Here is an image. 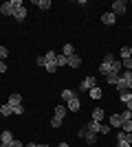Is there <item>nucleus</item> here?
Wrapping results in <instances>:
<instances>
[{"instance_id":"32","label":"nucleus","mask_w":132,"mask_h":147,"mask_svg":"<svg viewBox=\"0 0 132 147\" xmlns=\"http://www.w3.org/2000/svg\"><path fill=\"white\" fill-rule=\"evenodd\" d=\"M121 114V119H123V121H132V112L130 110H123V112H119Z\"/></svg>"},{"instance_id":"31","label":"nucleus","mask_w":132,"mask_h":147,"mask_svg":"<svg viewBox=\"0 0 132 147\" xmlns=\"http://www.w3.org/2000/svg\"><path fill=\"white\" fill-rule=\"evenodd\" d=\"M121 66H123V70H132V57H128V59H121Z\"/></svg>"},{"instance_id":"25","label":"nucleus","mask_w":132,"mask_h":147,"mask_svg":"<svg viewBox=\"0 0 132 147\" xmlns=\"http://www.w3.org/2000/svg\"><path fill=\"white\" fill-rule=\"evenodd\" d=\"M44 70H46L49 75H55V73H57V64H55V61H46V66H44Z\"/></svg>"},{"instance_id":"13","label":"nucleus","mask_w":132,"mask_h":147,"mask_svg":"<svg viewBox=\"0 0 132 147\" xmlns=\"http://www.w3.org/2000/svg\"><path fill=\"white\" fill-rule=\"evenodd\" d=\"M88 97L95 99V101H99V99L104 97V90H101L99 86H95V88H90V90H88Z\"/></svg>"},{"instance_id":"23","label":"nucleus","mask_w":132,"mask_h":147,"mask_svg":"<svg viewBox=\"0 0 132 147\" xmlns=\"http://www.w3.org/2000/svg\"><path fill=\"white\" fill-rule=\"evenodd\" d=\"M119 101H121V103H128V101H132V90L119 92Z\"/></svg>"},{"instance_id":"27","label":"nucleus","mask_w":132,"mask_h":147,"mask_svg":"<svg viewBox=\"0 0 132 147\" xmlns=\"http://www.w3.org/2000/svg\"><path fill=\"white\" fill-rule=\"evenodd\" d=\"M49 125H51L53 129L62 127V119H57V117H51V119H49Z\"/></svg>"},{"instance_id":"17","label":"nucleus","mask_w":132,"mask_h":147,"mask_svg":"<svg viewBox=\"0 0 132 147\" xmlns=\"http://www.w3.org/2000/svg\"><path fill=\"white\" fill-rule=\"evenodd\" d=\"M86 129H88V132L99 134V132H101V123H97V121H88V123H86Z\"/></svg>"},{"instance_id":"35","label":"nucleus","mask_w":132,"mask_h":147,"mask_svg":"<svg viewBox=\"0 0 132 147\" xmlns=\"http://www.w3.org/2000/svg\"><path fill=\"white\" fill-rule=\"evenodd\" d=\"M13 114H16V117L24 114V105H16V108H13Z\"/></svg>"},{"instance_id":"43","label":"nucleus","mask_w":132,"mask_h":147,"mask_svg":"<svg viewBox=\"0 0 132 147\" xmlns=\"http://www.w3.org/2000/svg\"><path fill=\"white\" fill-rule=\"evenodd\" d=\"M126 110H130V112H132V101H128V103H126Z\"/></svg>"},{"instance_id":"3","label":"nucleus","mask_w":132,"mask_h":147,"mask_svg":"<svg viewBox=\"0 0 132 147\" xmlns=\"http://www.w3.org/2000/svg\"><path fill=\"white\" fill-rule=\"evenodd\" d=\"M108 125H110L112 129H121V125H123V119H121L119 112H112V114H110V119H108Z\"/></svg>"},{"instance_id":"38","label":"nucleus","mask_w":132,"mask_h":147,"mask_svg":"<svg viewBox=\"0 0 132 147\" xmlns=\"http://www.w3.org/2000/svg\"><path fill=\"white\" fill-rule=\"evenodd\" d=\"M9 147H24V143L20 141V138H13V143H11Z\"/></svg>"},{"instance_id":"9","label":"nucleus","mask_w":132,"mask_h":147,"mask_svg":"<svg viewBox=\"0 0 132 147\" xmlns=\"http://www.w3.org/2000/svg\"><path fill=\"white\" fill-rule=\"evenodd\" d=\"M66 114H68V110H66V105L64 103H60V105H55V110H53V117H57V119H66Z\"/></svg>"},{"instance_id":"37","label":"nucleus","mask_w":132,"mask_h":147,"mask_svg":"<svg viewBox=\"0 0 132 147\" xmlns=\"http://www.w3.org/2000/svg\"><path fill=\"white\" fill-rule=\"evenodd\" d=\"M35 64H38L40 68H44V66H46V59H44V55H40L38 59H35Z\"/></svg>"},{"instance_id":"2","label":"nucleus","mask_w":132,"mask_h":147,"mask_svg":"<svg viewBox=\"0 0 132 147\" xmlns=\"http://www.w3.org/2000/svg\"><path fill=\"white\" fill-rule=\"evenodd\" d=\"M110 11H112L114 16H123V13L128 11V2L126 0H114L112 5H110Z\"/></svg>"},{"instance_id":"34","label":"nucleus","mask_w":132,"mask_h":147,"mask_svg":"<svg viewBox=\"0 0 132 147\" xmlns=\"http://www.w3.org/2000/svg\"><path fill=\"white\" fill-rule=\"evenodd\" d=\"M110 132H112V127H110L108 123H101V132L99 134H110Z\"/></svg>"},{"instance_id":"42","label":"nucleus","mask_w":132,"mask_h":147,"mask_svg":"<svg viewBox=\"0 0 132 147\" xmlns=\"http://www.w3.org/2000/svg\"><path fill=\"white\" fill-rule=\"evenodd\" d=\"M24 147H40V143H26Z\"/></svg>"},{"instance_id":"41","label":"nucleus","mask_w":132,"mask_h":147,"mask_svg":"<svg viewBox=\"0 0 132 147\" xmlns=\"http://www.w3.org/2000/svg\"><path fill=\"white\" fill-rule=\"evenodd\" d=\"M117 147H132L130 143H126V141H117Z\"/></svg>"},{"instance_id":"30","label":"nucleus","mask_w":132,"mask_h":147,"mask_svg":"<svg viewBox=\"0 0 132 147\" xmlns=\"http://www.w3.org/2000/svg\"><path fill=\"white\" fill-rule=\"evenodd\" d=\"M7 57H9V49H7V46H2V44H0V61H5Z\"/></svg>"},{"instance_id":"7","label":"nucleus","mask_w":132,"mask_h":147,"mask_svg":"<svg viewBox=\"0 0 132 147\" xmlns=\"http://www.w3.org/2000/svg\"><path fill=\"white\" fill-rule=\"evenodd\" d=\"M66 110H68V112H79V110H82V99L73 97L68 103H66Z\"/></svg>"},{"instance_id":"21","label":"nucleus","mask_w":132,"mask_h":147,"mask_svg":"<svg viewBox=\"0 0 132 147\" xmlns=\"http://www.w3.org/2000/svg\"><path fill=\"white\" fill-rule=\"evenodd\" d=\"M33 5L38 7V9H42V11H46V9H51V0H33Z\"/></svg>"},{"instance_id":"47","label":"nucleus","mask_w":132,"mask_h":147,"mask_svg":"<svg viewBox=\"0 0 132 147\" xmlns=\"http://www.w3.org/2000/svg\"><path fill=\"white\" fill-rule=\"evenodd\" d=\"M0 119H2V114H0Z\"/></svg>"},{"instance_id":"6","label":"nucleus","mask_w":132,"mask_h":147,"mask_svg":"<svg viewBox=\"0 0 132 147\" xmlns=\"http://www.w3.org/2000/svg\"><path fill=\"white\" fill-rule=\"evenodd\" d=\"M13 11H16V9H13L11 0H7V2H2V5H0V16H5V18H11Z\"/></svg>"},{"instance_id":"22","label":"nucleus","mask_w":132,"mask_h":147,"mask_svg":"<svg viewBox=\"0 0 132 147\" xmlns=\"http://www.w3.org/2000/svg\"><path fill=\"white\" fill-rule=\"evenodd\" d=\"M60 97H62L64 101L68 103L70 99H73V97H77V94H75V90H70V88H64V90H62V94H60Z\"/></svg>"},{"instance_id":"45","label":"nucleus","mask_w":132,"mask_h":147,"mask_svg":"<svg viewBox=\"0 0 132 147\" xmlns=\"http://www.w3.org/2000/svg\"><path fill=\"white\" fill-rule=\"evenodd\" d=\"M40 147H49V143H40Z\"/></svg>"},{"instance_id":"8","label":"nucleus","mask_w":132,"mask_h":147,"mask_svg":"<svg viewBox=\"0 0 132 147\" xmlns=\"http://www.w3.org/2000/svg\"><path fill=\"white\" fill-rule=\"evenodd\" d=\"M104 117H106V112L101 110V108H93V110H90V121L104 123Z\"/></svg>"},{"instance_id":"14","label":"nucleus","mask_w":132,"mask_h":147,"mask_svg":"<svg viewBox=\"0 0 132 147\" xmlns=\"http://www.w3.org/2000/svg\"><path fill=\"white\" fill-rule=\"evenodd\" d=\"M62 55H64V57L75 55V46H73L70 42H64V46H62Z\"/></svg>"},{"instance_id":"29","label":"nucleus","mask_w":132,"mask_h":147,"mask_svg":"<svg viewBox=\"0 0 132 147\" xmlns=\"http://www.w3.org/2000/svg\"><path fill=\"white\" fill-rule=\"evenodd\" d=\"M117 81H119V75H108L106 77V84H110V86H117Z\"/></svg>"},{"instance_id":"28","label":"nucleus","mask_w":132,"mask_h":147,"mask_svg":"<svg viewBox=\"0 0 132 147\" xmlns=\"http://www.w3.org/2000/svg\"><path fill=\"white\" fill-rule=\"evenodd\" d=\"M55 57H57V53L53 49H49L46 53H44V59H46V61H55Z\"/></svg>"},{"instance_id":"10","label":"nucleus","mask_w":132,"mask_h":147,"mask_svg":"<svg viewBox=\"0 0 132 147\" xmlns=\"http://www.w3.org/2000/svg\"><path fill=\"white\" fill-rule=\"evenodd\" d=\"M66 66L73 68V70H75V68H79V66H82V55H77V53H75V55H70V57H68V64H66Z\"/></svg>"},{"instance_id":"16","label":"nucleus","mask_w":132,"mask_h":147,"mask_svg":"<svg viewBox=\"0 0 132 147\" xmlns=\"http://www.w3.org/2000/svg\"><path fill=\"white\" fill-rule=\"evenodd\" d=\"M121 70H123V66H121V59H114L112 64H110V75H121Z\"/></svg>"},{"instance_id":"46","label":"nucleus","mask_w":132,"mask_h":147,"mask_svg":"<svg viewBox=\"0 0 132 147\" xmlns=\"http://www.w3.org/2000/svg\"><path fill=\"white\" fill-rule=\"evenodd\" d=\"M130 31H132V24H130Z\"/></svg>"},{"instance_id":"19","label":"nucleus","mask_w":132,"mask_h":147,"mask_svg":"<svg viewBox=\"0 0 132 147\" xmlns=\"http://www.w3.org/2000/svg\"><path fill=\"white\" fill-rule=\"evenodd\" d=\"M119 57H121V59L132 57V46H128V44H126V46H121V49H119Z\"/></svg>"},{"instance_id":"18","label":"nucleus","mask_w":132,"mask_h":147,"mask_svg":"<svg viewBox=\"0 0 132 147\" xmlns=\"http://www.w3.org/2000/svg\"><path fill=\"white\" fill-rule=\"evenodd\" d=\"M82 141L86 143V145H97V134H95V132H86V136H84Z\"/></svg>"},{"instance_id":"44","label":"nucleus","mask_w":132,"mask_h":147,"mask_svg":"<svg viewBox=\"0 0 132 147\" xmlns=\"http://www.w3.org/2000/svg\"><path fill=\"white\" fill-rule=\"evenodd\" d=\"M57 147H70V145H68V143H60Z\"/></svg>"},{"instance_id":"36","label":"nucleus","mask_w":132,"mask_h":147,"mask_svg":"<svg viewBox=\"0 0 132 147\" xmlns=\"http://www.w3.org/2000/svg\"><path fill=\"white\" fill-rule=\"evenodd\" d=\"M121 129H123V132H132V121H123Z\"/></svg>"},{"instance_id":"26","label":"nucleus","mask_w":132,"mask_h":147,"mask_svg":"<svg viewBox=\"0 0 132 147\" xmlns=\"http://www.w3.org/2000/svg\"><path fill=\"white\" fill-rule=\"evenodd\" d=\"M99 73H101V77H108V75H110V64L101 61L99 64Z\"/></svg>"},{"instance_id":"48","label":"nucleus","mask_w":132,"mask_h":147,"mask_svg":"<svg viewBox=\"0 0 132 147\" xmlns=\"http://www.w3.org/2000/svg\"><path fill=\"white\" fill-rule=\"evenodd\" d=\"M130 5H132V2H130Z\"/></svg>"},{"instance_id":"12","label":"nucleus","mask_w":132,"mask_h":147,"mask_svg":"<svg viewBox=\"0 0 132 147\" xmlns=\"http://www.w3.org/2000/svg\"><path fill=\"white\" fill-rule=\"evenodd\" d=\"M13 20H18V22H24L26 20V7H20L13 11Z\"/></svg>"},{"instance_id":"11","label":"nucleus","mask_w":132,"mask_h":147,"mask_svg":"<svg viewBox=\"0 0 132 147\" xmlns=\"http://www.w3.org/2000/svg\"><path fill=\"white\" fill-rule=\"evenodd\" d=\"M7 103L11 105V108H16V105H22V94H18V92H13V94H9V99H7Z\"/></svg>"},{"instance_id":"5","label":"nucleus","mask_w":132,"mask_h":147,"mask_svg":"<svg viewBox=\"0 0 132 147\" xmlns=\"http://www.w3.org/2000/svg\"><path fill=\"white\" fill-rule=\"evenodd\" d=\"M101 24H106V26L117 24V16H114L112 11H104L101 13Z\"/></svg>"},{"instance_id":"40","label":"nucleus","mask_w":132,"mask_h":147,"mask_svg":"<svg viewBox=\"0 0 132 147\" xmlns=\"http://www.w3.org/2000/svg\"><path fill=\"white\" fill-rule=\"evenodd\" d=\"M86 132H88V129H86V125H84V127H79V132H77V136H79V138H84V136H86Z\"/></svg>"},{"instance_id":"1","label":"nucleus","mask_w":132,"mask_h":147,"mask_svg":"<svg viewBox=\"0 0 132 147\" xmlns=\"http://www.w3.org/2000/svg\"><path fill=\"white\" fill-rule=\"evenodd\" d=\"M95 86H99V84H97V77H95V75H86V77H84V79L79 81V90H82V92H88L90 88H95Z\"/></svg>"},{"instance_id":"33","label":"nucleus","mask_w":132,"mask_h":147,"mask_svg":"<svg viewBox=\"0 0 132 147\" xmlns=\"http://www.w3.org/2000/svg\"><path fill=\"white\" fill-rule=\"evenodd\" d=\"M114 59H117V57H114L112 53H106V55H104V59H101V61H106V64H112Z\"/></svg>"},{"instance_id":"15","label":"nucleus","mask_w":132,"mask_h":147,"mask_svg":"<svg viewBox=\"0 0 132 147\" xmlns=\"http://www.w3.org/2000/svg\"><path fill=\"white\" fill-rule=\"evenodd\" d=\"M117 141H126L132 145V132H123V129H119L117 132Z\"/></svg>"},{"instance_id":"39","label":"nucleus","mask_w":132,"mask_h":147,"mask_svg":"<svg viewBox=\"0 0 132 147\" xmlns=\"http://www.w3.org/2000/svg\"><path fill=\"white\" fill-rule=\"evenodd\" d=\"M7 70H9V66H7V61H0V75H5Z\"/></svg>"},{"instance_id":"24","label":"nucleus","mask_w":132,"mask_h":147,"mask_svg":"<svg viewBox=\"0 0 132 147\" xmlns=\"http://www.w3.org/2000/svg\"><path fill=\"white\" fill-rule=\"evenodd\" d=\"M55 64H57V68H64L66 64H68V57H64L62 53H57V57H55Z\"/></svg>"},{"instance_id":"20","label":"nucleus","mask_w":132,"mask_h":147,"mask_svg":"<svg viewBox=\"0 0 132 147\" xmlns=\"http://www.w3.org/2000/svg\"><path fill=\"white\" fill-rule=\"evenodd\" d=\"M0 114L2 117H13V108L9 103H0Z\"/></svg>"},{"instance_id":"4","label":"nucleus","mask_w":132,"mask_h":147,"mask_svg":"<svg viewBox=\"0 0 132 147\" xmlns=\"http://www.w3.org/2000/svg\"><path fill=\"white\" fill-rule=\"evenodd\" d=\"M13 143V132L11 129H2V134H0V147H9Z\"/></svg>"}]
</instances>
